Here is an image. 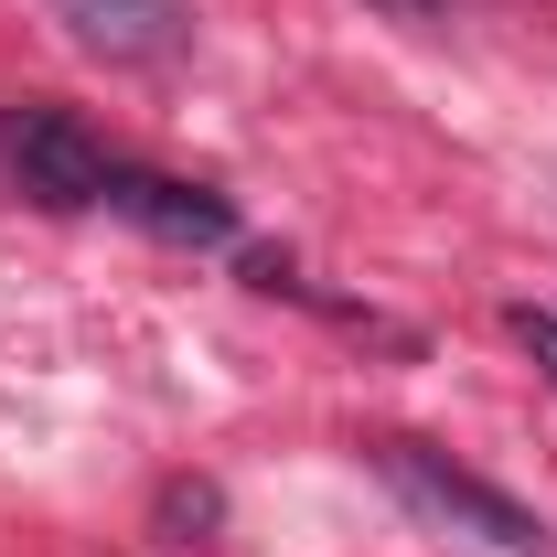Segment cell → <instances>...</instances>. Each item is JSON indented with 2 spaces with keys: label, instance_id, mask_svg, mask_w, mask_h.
<instances>
[{
  "label": "cell",
  "instance_id": "obj_1",
  "mask_svg": "<svg viewBox=\"0 0 557 557\" xmlns=\"http://www.w3.org/2000/svg\"><path fill=\"white\" fill-rule=\"evenodd\" d=\"M375 472H386V493H397L408 515L450 525V536H472V547H493V557H547V525H536V504H515L504 483L461 472V461H440L429 440H375Z\"/></svg>",
  "mask_w": 557,
  "mask_h": 557
},
{
  "label": "cell",
  "instance_id": "obj_2",
  "mask_svg": "<svg viewBox=\"0 0 557 557\" xmlns=\"http://www.w3.org/2000/svg\"><path fill=\"white\" fill-rule=\"evenodd\" d=\"M11 172H22V194L33 205H54V214H75V205H108V183H119V161H108V139L86 129L75 108H11Z\"/></svg>",
  "mask_w": 557,
  "mask_h": 557
},
{
  "label": "cell",
  "instance_id": "obj_3",
  "mask_svg": "<svg viewBox=\"0 0 557 557\" xmlns=\"http://www.w3.org/2000/svg\"><path fill=\"white\" fill-rule=\"evenodd\" d=\"M54 22L97 65H161L183 44V0H54Z\"/></svg>",
  "mask_w": 557,
  "mask_h": 557
},
{
  "label": "cell",
  "instance_id": "obj_4",
  "mask_svg": "<svg viewBox=\"0 0 557 557\" xmlns=\"http://www.w3.org/2000/svg\"><path fill=\"white\" fill-rule=\"evenodd\" d=\"M108 205L129 225H150V236H172V247H236V205L205 194V183H172V172H119Z\"/></svg>",
  "mask_w": 557,
  "mask_h": 557
},
{
  "label": "cell",
  "instance_id": "obj_5",
  "mask_svg": "<svg viewBox=\"0 0 557 557\" xmlns=\"http://www.w3.org/2000/svg\"><path fill=\"white\" fill-rule=\"evenodd\" d=\"M515 344L536 354V375L557 386V311H515Z\"/></svg>",
  "mask_w": 557,
  "mask_h": 557
},
{
  "label": "cell",
  "instance_id": "obj_6",
  "mask_svg": "<svg viewBox=\"0 0 557 557\" xmlns=\"http://www.w3.org/2000/svg\"><path fill=\"white\" fill-rule=\"evenodd\" d=\"M161 525H194V536H205V525H214V493L205 483H172V493H161Z\"/></svg>",
  "mask_w": 557,
  "mask_h": 557
},
{
  "label": "cell",
  "instance_id": "obj_7",
  "mask_svg": "<svg viewBox=\"0 0 557 557\" xmlns=\"http://www.w3.org/2000/svg\"><path fill=\"white\" fill-rule=\"evenodd\" d=\"M364 11H386V22H450V0H364Z\"/></svg>",
  "mask_w": 557,
  "mask_h": 557
}]
</instances>
